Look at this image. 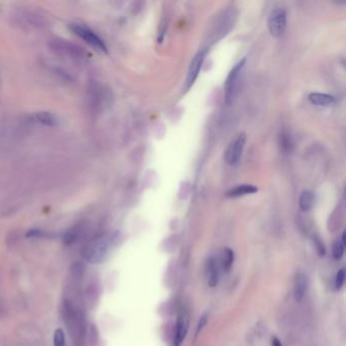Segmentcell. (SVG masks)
Wrapping results in <instances>:
<instances>
[{
	"instance_id": "cell-1",
	"label": "cell",
	"mask_w": 346,
	"mask_h": 346,
	"mask_svg": "<svg viewBox=\"0 0 346 346\" xmlns=\"http://www.w3.org/2000/svg\"><path fill=\"white\" fill-rule=\"evenodd\" d=\"M64 319L73 341L80 344L85 334V318L83 312L72 302L66 300L64 304Z\"/></svg>"
},
{
	"instance_id": "cell-2",
	"label": "cell",
	"mask_w": 346,
	"mask_h": 346,
	"mask_svg": "<svg viewBox=\"0 0 346 346\" xmlns=\"http://www.w3.org/2000/svg\"><path fill=\"white\" fill-rule=\"evenodd\" d=\"M114 243L115 239L109 235H103L93 239L82 252L84 259L92 264L104 262L110 254Z\"/></svg>"
},
{
	"instance_id": "cell-3",
	"label": "cell",
	"mask_w": 346,
	"mask_h": 346,
	"mask_svg": "<svg viewBox=\"0 0 346 346\" xmlns=\"http://www.w3.org/2000/svg\"><path fill=\"white\" fill-rule=\"evenodd\" d=\"M246 65V58L239 61L230 71L224 82V101L228 105L232 104L240 91V80H242L244 68Z\"/></svg>"
},
{
	"instance_id": "cell-4",
	"label": "cell",
	"mask_w": 346,
	"mask_h": 346,
	"mask_svg": "<svg viewBox=\"0 0 346 346\" xmlns=\"http://www.w3.org/2000/svg\"><path fill=\"white\" fill-rule=\"evenodd\" d=\"M71 29L75 35H78L80 38L84 40V42L87 43L89 46H92L93 48H95L96 50L104 54L108 53V48L106 46V44H105V42L98 35H96L92 29L78 25H72Z\"/></svg>"
},
{
	"instance_id": "cell-5",
	"label": "cell",
	"mask_w": 346,
	"mask_h": 346,
	"mask_svg": "<svg viewBox=\"0 0 346 346\" xmlns=\"http://www.w3.org/2000/svg\"><path fill=\"white\" fill-rule=\"evenodd\" d=\"M268 28L274 38H279L283 35L287 28V12L283 8L277 7L271 10L268 17Z\"/></svg>"
},
{
	"instance_id": "cell-6",
	"label": "cell",
	"mask_w": 346,
	"mask_h": 346,
	"mask_svg": "<svg viewBox=\"0 0 346 346\" xmlns=\"http://www.w3.org/2000/svg\"><path fill=\"white\" fill-rule=\"evenodd\" d=\"M246 138V134L242 133L231 142L227 152H225V161L228 162V164L237 165L240 162L245 148Z\"/></svg>"
},
{
	"instance_id": "cell-7",
	"label": "cell",
	"mask_w": 346,
	"mask_h": 346,
	"mask_svg": "<svg viewBox=\"0 0 346 346\" xmlns=\"http://www.w3.org/2000/svg\"><path fill=\"white\" fill-rule=\"evenodd\" d=\"M205 56H206V50H201L196 54V56H195L193 59V61L191 62V65L188 70L187 80H186V87L188 89L195 83V81H196L200 69L202 67V64L204 62Z\"/></svg>"
},
{
	"instance_id": "cell-8",
	"label": "cell",
	"mask_w": 346,
	"mask_h": 346,
	"mask_svg": "<svg viewBox=\"0 0 346 346\" xmlns=\"http://www.w3.org/2000/svg\"><path fill=\"white\" fill-rule=\"evenodd\" d=\"M220 277V262L210 259L207 263V281L210 288H214Z\"/></svg>"
},
{
	"instance_id": "cell-9",
	"label": "cell",
	"mask_w": 346,
	"mask_h": 346,
	"mask_svg": "<svg viewBox=\"0 0 346 346\" xmlns=\"http://www.w3.org/2000/svg\"><path fill=\"white\" fill-rule=\"evenodd\" d=\"M189 328V318L186 315H182L178 319L176 327V335H175V346H180L184 341Z\"/></svg>"
},
{
	"instance_id": "cell-10",
	"label": "cell",
	"mask_w": 346,
	"mask_h": 346,
	"mask_svg": "<svg viewBox=\"0 0 346 346\" xmlns=\"http://www.w3.org/2000/svg\"><path fill=\"white\" fill-rule=\"evenodd\" d=\"M309 287V280L306 274L299 273L294 282V298L296 302H300L307 293Z\"/></svg>"
},
{
	"instance_id": "cell-11",
	"label": "cell",
	"mask_w": 346,
	"mask_h": 346,
	"mask_svg": "<svg viewBox=\"0 0 346 346\" xmlns=\"http://www.w3.org/2000/svg\"><path fill=\"white\" fill-rule=\"evenodd\" d=\"M256 192H258V188L256 186L250 184H243L230 189L225 195H227V197L229 198H238L245 196V195L254 194Z\"/></svg>"
},
{
	"instance_id": "cell-12",
	"label": "cell",
	"mask_w": 346,
	"mask_h": 346,
	"mask_svg": "<svg viewBox=\"0 0 346 346\" xmlns=\"http://www.w3.org/2000/svg\"><path fill=\"white\" fill-rule=\"evenodd\" d=\"M35 119L36 121L39 122L42 125L49 126V127H54L59 124V121L57 117L49 112H38L35 114Z\"/></svg>"
},
{
	"instance_id": "cell-13",
	"label": "cell",
	"mask_w": 346,
	"mask_h": 346,
	"mask_svg": "<svg viewBox=\"0 0 346 346\" xmlns=\"http://www.w3.org/2000/svg\"><path fill=\"white\" fill-rule=\"evenodd\" d=\"M309 100L316 106H329V105H332L334 103V97L322 93L311 94L309 96Z\"/></svg>"
},
{
	"instance_id": "cell-14",
	"label": "cell",
	"mask_w": 346,
	"mask_h": 346,
	"mask_svg": "<svg viewBox=\"0 0 346 346\" xmlns=\"http://www.w3.org/2000/svg\"><path fill=\"white\" fill-rule=\"evenodd\" d=\"M298 204H299V208H300V210H302V212H304V213L309 212L314 204L313 193L310 191H304L302 194H300Z\"/></svg>"
},
{
	"instance_id": "cell-15",
	"label": "cell",
	"mask_w": 346,
	"mask_h": 346,
	"mask_svg": "<svg viewBox=\"0 0 346 346\" xmlns=\"http://www.w3.org/2000/svg\"><path fill=\"white\" fill-rule=\"evenodd\" d=\"M220 266L223 270H229L233 263H234V252L231 250V249H225L222 253V256H221V259H220Z\"/></svg>"
},
{
	"instance_id": "cell-16",
	"label": "cell",
	"mask_w": 346,
	"mask_h": 346,
	"mask_svg": "<svg viewBox=\"0 0 346 346\" xmlns=\"http://www.w3.org/2000/svg\"><path fill=\"white\" fill-rule=\"evenodd\" d=\"M345 248V233L342 234L341 239L336 240V243L333 246V257L336 260H340L344 254Z\"/></svg>"
},
{
	"instance_id": "cell-17",
	"label": "cell",
	"mask_w": 346,
	"mask_h": 346,
	"mask_svg": "<svg viewBox=\"0 0 346 346\" xmlns=\"http://www.w3.org/2000/svg\"><path fill=\"white\" fill-rule=\"evenodd\" d=\"M53 343H54V346H66L65 334L61 329H57L54 332Z\"/></svg>"
},
{
	"instance_id": "cell-18",
	"label": "cell",
	"mask_w": 346,
	"mask_h": 346,
	"mask_svg": "<svg viewBox=\"0 0 346 346\" xmlns=\"http://www.w3.org/2000/svg\"><path fill=\"white\" fill-rule=\"evenodd\" d=\"M344 277H345V271H344V269H341L338 271V273L336 275V280H335V287L337 290H340L343 287Z\"/></svg>"
},
{
	"instance_id": "cell-19",
	"label": "cell",
	"mask_w": 346,
	"mask_h": 346,
	"mask_svg": "<svg viewBox=\"0 0 346 346\" xmlns=\"http://www.w3.org/2000/svg\"><path fill=\"white\" fill-rule=\"evenodd\" d=\"M42 232L41 231H39V230H32V231H29L27 234V236L28 237V238H37V237H40V236H42Z\"/></svg>"
},
{
	"instance_id": "cell-20",
	"label": "cell",
	"mask_w": 346,
	"mask_h": 346,
	"mask_svg": "<svg viewBox=\"0 0 346 346\" xmlns=\"http://www.w3.org/2000/svg\"><path fill=\"white\" fill-rule=\"evenodd\" d=\"M206 322H207V316L204 315L203 317L199 320V324H198V327H197V331H198V332H199L200 330H202V328L205 326Z\"/></svg>"
},
{
	"instance_id": "cell-21",
	"label": "cell",
	"mask_w": 346,
	"mask_h": 346,
	"mask_svg": "<svg viewBox=\"0 0 346 346\" xmlns=\"http://www.w3.org/2000/svg\"><path fill=\"white\" fill-rule=\"evenodd\" d=\"M272 346H282V344H281V342H280L276 337H274V338L272 339Z\"/></svg>"
}]
</instances>
